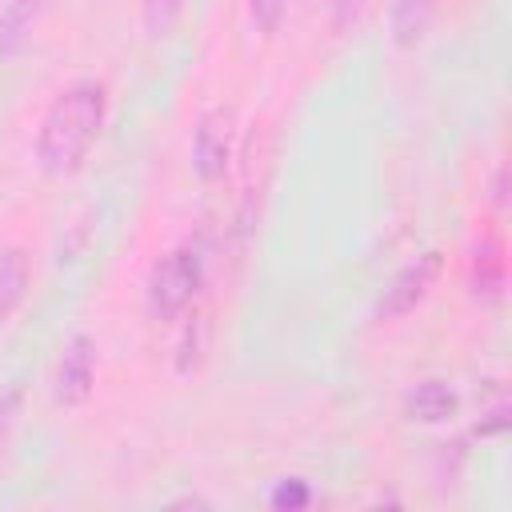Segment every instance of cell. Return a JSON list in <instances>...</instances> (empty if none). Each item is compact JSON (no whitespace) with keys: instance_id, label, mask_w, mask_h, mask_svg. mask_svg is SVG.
I'll return each mask as SVG.
<instances>
[{"instance_id":"6da1fadb","label":"cell","mask_w":512,"mask_h":512,"mask_svg":"<svg viewBox=\"0 0 512 512\" xmlns=\"http://www.w3.org/2000/svg\"><path fill=\"white\" fill-rule=\"evenodd\" d=\"M104 120H108V88L100 80H76L48 104V112L40 120L36 164L48 176L76 172L84 164V156L92 152Z\"/></svg>"},{"instance_id":"7a4b0ae2","label":"cell","mask_w":512,"mask_h":512,"mask_svg":"<svg viewBox=\"0 0 512 512\" xmlns=\"http://www.w3.org/2000/svg\"><path fill=\"white\" fill-rule=\"evenodd\" d=\"M200 284H204V256L196 248H172L148 272V288H144L148 316L176 320L200 296Z\"/></svg>"},{"instance_id":"3957f363","label":"cell","mask_w":512,"mask_h":512,"mask_svg":"<svg viewBox=\"0 0 512 512\" xmlns=\"http://www.w3.org/2000/svg\"><path fill=\"white\" fill-rule=\"evenodd\" d=\"M236 156V116L232 108H208L192 128V172L204 184L224 180Z\"/></svg>"},{"instance_id":"277c9868","label":"cell","mask_w":512,"mask_h":512,"mask_svg":"<svg viewBox=\"0 0 512 512\" xmlns=\"http://www.w3.org/2000/svg\"><path fill=\"white\" fill-rule=\"evenodd\" d=\"M440 272H444V252H436V248L420 252L416 260H408V264L384 284V292L376 296L372 316H376V320H396V316L412 312V308L436 288Z\"/></svg>"},{"instance_id":"5b68a950","label":"cell","mask_w":512,"mask_h":512,"mask_svg":"<svg viewBox=\"0 0 512 512\" xmlns=\"http://www.w3.org/2000/svg\"><path fill=\"white\" fill-rule=\"evenodd\" d=\"M92 388H96V344H92V336L72 332L60 344L56 372H52V392H56L60 404L76 408L92 396Z\"/></svg>"},{"instance_id":"8992f818","label":"cell","mask_w":512,"mask_h":512,"mask_svg":"<svg viewBox=\"0 0 512 512\" xmlns=\"http://www.w3.org/2000/svg\"><path fill=\"white\" fill-rule=\"evenodd\" d=\"M460 408V396L448 380L440 376H428V380H416L404 396V416L408 420H420V424H444L452 420Z\"/></svg>"},{"instance_id":"52a82bcc","label":"cell","mask_w":512,"mask_h":512,"mask_svg":"<svg viewBox=\"0 0 512 512\" xmlns=\"http://www.w3.org/2000/svg\"><path fill=\"white\" fill-rule=\"evenodd\" d=\"M436 12H440V0H388V40H392V48H400V52L416 48L428 36Z\"/></svg>"},{"instance_id":"ba28073f","label":"cell","mask_w":512,"mask_h":512,"mask_svg":"<svg viewBox=\"0 0 512 512\" xmlns=\"http://www.w3.org/2000/svg\"><path fill=\"white\" fill-rule=\"evenodd\" d=\"M44 4L48 0H0V60H12L28 48Z\"/></svg>"},{"instance_id":"9c48e42d","label":"cell","mask_w":512,"mask_h":512,"mask_svg":"<svg viewBox=\"0 0 512 512\" xmlns=\"http://www.w3.org/2000/svg\"><path fill=\"white\" fill-rule=\"evenodd\" d=\"M32 284V264L24 248H4L0 252V324L12 320V312L24 304Z\"/></svg>"},{"instance_id":"30bf717a","label":"cell","mask_w":512,"mask_h":512,"mask_svg":"<svg viewBox=\"0 0 512 512\" xmlns=\"http://www.w3.org/2000/svg\"><path fill=\"white\" fill-rule=\"evenodd\" d=\"M504 288V256L496 240H484L472 256V296L476 300H496Z\"/></svg>"},{"instance_id":"8fae6325","label":"cell","mask_w":512,"mask_h":512,"mask_svg":"<svg viewBox=\"0 0 512 512\" xmlns=\"http://www.w3.org/2000/svg\"><path fill=\"white\" fill-rule=\"evenodd\" d=\"M208 332H212L208 312H192V316L184 320V332H180V340H176V372H180V376H188V372H196V368L204 364Z\"/></svg>"},{"instance_id":"7c38bea8","label":"cell","mask_w":512,"mask_h":512,"mask_svg":"<svg viewBox=\"0 0 512 512\" xmlns=\"http://www.w3.org/2000/svg\"><path fill=\"white\" fill-rule=\"evenodd\" d=\"M184 8H188V0H144V8H140L144 32L148 36H168L180 24Z\"/></svg>"},{"instance_id":"4fadbf2b","label":"cell","mask_w":512,"mask_h":512,"mask_svg":"<svg viewBox=\"0 0 512 512\" xmlns=\"http://www.w3.org/2000/svg\"><path fill=\"white\" fill-rule=\"evenodd\" d=\"M284 12H288V0H248V16H252V24H256L264 36L280 32Z\"/></svg>"},{"instance_id":"5bb4252c","label":"cell","mask_w":512,"mask_h":512,"mask_svg":"<svg viewBox=\"0 0 512 512\" xmlns=\"http://www.w3.org/2000/svg\"><path fill=\"white\" fill-rule=\"evenodd\" d=\"M20 404H24V392H20V388H0V456L8 452V440H12V432H16Z\"/></svg>"},{"instance_id":"9a60e30c","label":"cell","mask_w":512,"mask_h":512,"mask_svg":"<svg viewBox=\"0 0 512 512\" xmlns=\"http://www.w3.org/2000/svg\"><path fill=\"white\" fill-rule=\"evenodd\" d=\"M272 508H304L308 500H312V488H308V480L304 476H288V480H280L276 488H272Z\"/></svg>"},{"instance_id":"2e32d148","label":"cell","mask_w":512,"mask_h":512,"mask_svg":"<svg viewBox=\"0 0 512 512\" xmlns=\"http://www.w3.org/2000/svg\"><path fill=\"white\" fill-rule=\"evenodd\" d=\"M328 8H332V28L336 32H352L360 24L368 0H328Z\"/></svg>"},{"instance_id":"e0dca14e","label":"cell","mask_w":512,"mask_h":512,"mask_svg":"<svg viewBox=\"0 0 512 512\" xmlns=\"http://www.w3.org/2000/svg\"><path fill=\"white\" fill-rule=\"evenodd\" d=\"M504 428H508V400H504V392H500V396H496V404L480 412L476 432H480V436H496V432H504Z\"/></svg>"},{"instance_id":"ac0fdd59","label":"cell","mask_w":512,"mask_h":512,"mask_svg":"<svg viewBox=\"0 0 512 512\" xmlns=\"http://www.w3.org/2000/svg\"><path fill=\"white\" fill-rule=\"evenodd\" d=\"M492 204H496L500 212L508 208V164H500L496 176H492Z\"/></svg>"},{"instance_id":"d6986e66","label":"cell","mask_w":512,"mask_h":512,"mask_svg":"<svg viewBox=\"0 0 512 512\" xmlns=\"http://www.w3.org/2000/svg\"><path fill=\"white\" fill-rule=\"evenodd\" d=\"M172 508H212V500H204V496L188 492V496H176V500H172Z\"/></svg>"}]
</instances>
